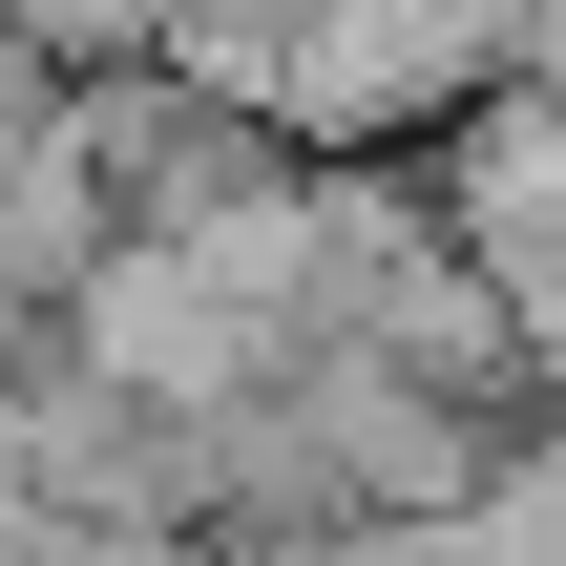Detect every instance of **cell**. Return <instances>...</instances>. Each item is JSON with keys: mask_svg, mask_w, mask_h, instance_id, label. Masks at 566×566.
<instances>
[{"mask_svg": "<svg viewBox=\"0 0 566 566\" xmlns=\"http://www.w3.org/2000/svg\"><path fill=\"white\" fill-rule=\"evenodd\" d=\"M420 189H441V231L504 273L525 357H566V84H483L462 126H420Z\"/></svg>", "mask_w": 566, "mask_h": 566, "instance_id": "1", "label": "cell"}, {"mask_svg": "<svg viewBox=\"0 0 566 566\" xmlns=\"http://www.w3.org/2000/svg\"><path fill=\"white\" fill-rule=\"evenodd\" d=\"M126 231V189H105V147H84V105H21L0 126V294L21 315H63V273Z\"/></svg>", "mask_w": 566, "mask_h": 566, "instance_id": "2", "label": "cell"}, {"mask_svg": "<svg viewBox=\"0 0 566 566\" xmlns=\"http://www.w3.org/2000/svg\"><path fill=\"white\" fill-rule=\"evenodd\" d=\"M21 336H42V315H21V294H0V399H21Z\"/></svg>", "mask_w": 566, "mask_h": 566, "instance_id": "3", "label": "cell"}]
</instances>
